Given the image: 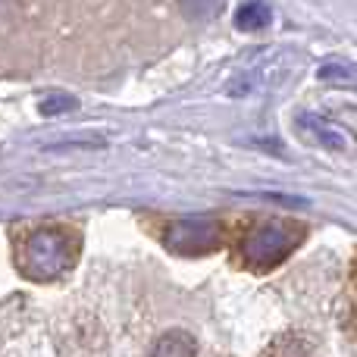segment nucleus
<instances>
[{
    "label": "nucleus",
    "mask_w": 357,
    "mask_h": 357,
    "mask_svg": "<svg viewBox=\"0 0 357 357\" xmlns=\"http://www.w3.org/2000/svg\"><path fill=\"white\" fill-rule=\"evenodd\" d=\"M79 260V235L63 226H44L31 232L19 248V270L29 279H56Z\"/></svg>",
    "instance_id": "obj_1"
},
{
    "label": "nucleus",
    "mask_w": 357,
    "mask_h": 357,
    "mask_svg": "<svg viewBox=\"0 0 357 357\" xmlns=\"http://www.w3.org/2000/svg\"><path fill=\"white\" fill-rule=\"evenodd\" d=\"M301 229L291 226V222H282V220H270V222H260V226L248 229V235L241 238V260L245 266L251 270H273L279 266L291 251L295 245L301 241Z\"/></svg>",
    "instance_id": "obj_2"
},
{
    "label": "nucleus",
    "mask_w": 357,
    "mask_h": 357,
    "mask_svg": "<svg viewBox=\"0 0 357 357\" xmlns=\"http://www.w3.org/2000/svg\"><path fill=\"white\" fill-rule=\"evenodd\" d=\"M163 238L176 254H207L220 245V226L213 220H178Z\"/></svg>",
    "instance_id": "obj_3"
},
{
    "label": "nucleus",
    "mask_w": 357,
    "mask_h": 357,
    "mask_svg": "<svg viewBox=\"0 0 357 357\" xmlns=\"http://www.w3.org/2000/svg\"><path fill=\"white\" fill-rule=\"evenodd\" d=\"M151 357H195V339L188 333H182V329H173V333L157 339Z\"/></svg>",
    "instance_id": "obj_4"
},
{
    "label": "nucleus",
    "mask_w": 357,
    "mask_h": 357,
    "mask_svg": "<svg viewBox=\"0 0 357 357\" xmlns=\"http://www.w3.org/2000/svg\"><path fill=\"white\" fill-rule=\"evenodd\" d=\"M270 22V6L266 3H241L235 10V29L241 31H257Z\"/></svg>",
    "instance_id": "obj_5"
},
{
    "label": "nucleus",
    "mask_w": 357,
    "mask_h": 357,
    "mask_svg": "<svg viewBox=\"0 0 357 357\" xmlns=\"http://www.w3.org/2000/svg\"><path fill=\"white\" fill-rule=\"evenodd\" d=\"M320 79L323 82H342V85H357V69L345 66V63H326L320 69Z\"/></svg>",
    "instance_id": "obj_6"
},
{
    "label": "nucleus",
    "mask_w": 357,
    "mask_h": 357,
    "mask_svg": "<svg viewBox=\"0 0 357 357\" xmlns=\"http://www.w3.org/2000/svg\"><path fill=\"white\" fill-rule=\"evenodd\" d=\"M301 119L307 123V129H314V132H317V138H320V142L326 144V148H342V135H339V132L329 129V126L323 123L320 116H301Z\"/></svg>",
    "instance_id": "obj_7"
},
{
    "label": "nucleus",
    "mask_w": 357,
    "mask_h": 357,
    "mask_svg": "<svg viewBox=\"0 0 357 357\" xmlns=\"http://www.w3.org/2000/svg\"><path fill=\"white\" fill-rule=\"evenodd\" d=\"M73 107H75V100H73V98H69V100H44V104H41V113H47V116H50V113L73 110Z\"/></svg>",
    "instance_id": "obj_8"
}]
</instances>
